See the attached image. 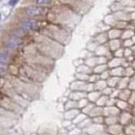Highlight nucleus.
<instances>
[{"label":"nucleus","mask_w":135,"mask_h":135,"mask_svg":"<svg viewBox=\"0 0 135 135\" xmlns=\"http://www.w3.org/2000/svg\"><path fill=\"white\" fill-rule=\"evenodd\" d=\"M0 18H1V15H0Z\"/></svg>","instance_id":"6e6552de"},{"label":"nucleus","mask_w":135,"mask_h":135,"mask_svg":"<svg viewBox=\"0 0 135 135\" xmlns=\"http://www.w3.org/2000/svg\"><path fill=\"white\" fill-rule=\"evenodd\" d=\"M50 0H34V2L36 3V4H46V3H48Z\"/></svg>","instance_id":"39448f33"},{"label":"nucleus","mask_w":135,"mask_h":135,"mask_svg":"<svg viewBox=\"0 0 135 135\" xmlns=\"http://www.w3.org/2000/svg\"><path fill=\"white\" fill-rule=\"evenodd\" d=\"M8 53L7 52H0V63L1 64H5L8 62Z\"/></svg>","instance_id":"20e7f679"},{"label":"nucleus","mask_w":135,"mask_h":135,"mask_svg":"<svg viewBox=\"0 0 135 135\" xmlns=\"http://www.w3.org/2000/svg\"><path fill=\"white\" fill-rule=\"evenodd\" d=\"M21 26H22V28L25 29V30H32V29H35V28H36L38 24H36V22L33 21V20H27V21H24Z\"/></svg>","instance_id":"f03ea898"},{"label":"nucleus","mask_w":135,"mask_h":135,"mask_svg":"<svg viewBox=\"0 0 135 135\" xmlns=\"http://www.w3.org/2000/svg\"><path fill=\"white\" fill-rule=\"evenodd\" d=\"M44 8L43 7H40V6H30V7H27L26 8V14L28 16H31V17H34V16H40L44 13Z\"/></svg>","instance_id":"f257e3e1"},{"label":"nucleus","mask_w":135,"mask_h":135,"mask_svg":"<svg viewBox=\"0 0 135 135\" xmlns=\"http://www.w3.org/2000/svg\"><path fill=\"white\" fill-rule=\"evenodd\" d=\"M22 44V40L19 38H11L8 42V47L9 48H17Z\"/></svg>","instance_id":"7ed1b4c3"},{"label":"nucleus","mask_w":135,"mask_h":135,"mask_svg":"<svg viewBox=\"0 0 135 135\" xmlns=\"http://www.w3.org/2000/svg\"><path fill=\"white\" fill-rule=\"evenodd\" d=\"M2 74H3V71H2V70H0V76H1Z\"/></svg>","instance_id":"0eeeda50"},{"label":"nucleus","mask_w":135,"mask_h":135,"mask_svg":"<svg viewBox=\"0 0 135 135\" xmlns=\"http://www.w3.org/2000/svg\"><path fill=\"white\" fill-rule=\"evenodd\" d=\"M18 1H19V0H10V1H9V4L14 6L15 4H17V3H18Z\"/></svg>","instance_id":"423d86ee"}]
</instances>
